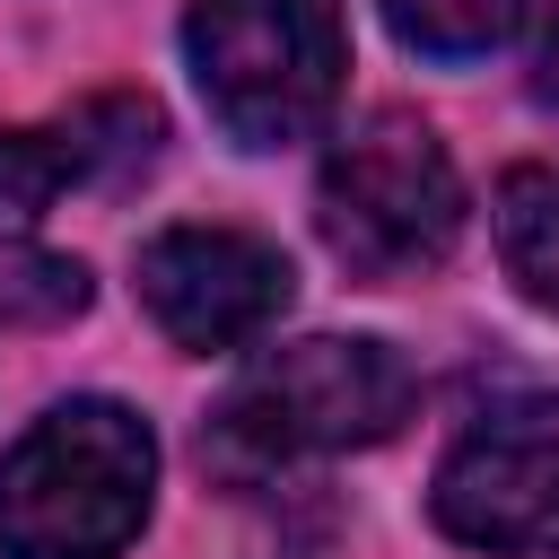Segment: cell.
Returning a JSON list of instances; mask_svg holds the SVG:
<instances>
[{"instance_id":"7","label":"cell","mask_w":559,"mask_h":559,"mask_svg":"<svg viewBox=\"0 0 559 559\" xmlns=\"http://www.w3.org/2000/svg\"><path fill=\"white\" fill-rule=\"evenodd\" d=\"M489 227H498V262L507 280L559 314V166H515L489 201Z\"/></svg>"},{"instance_id":"8","label":"cell","mask_w":559,"mask_h":559,"mask_svg":"<svg viewBox=\"0 0 559 559\" xmlns=\"http://www.w3.org/2000/svg\"><path fill=\"white\" fill-rule=\"evenodd\" d=\"M376 9H384L393 44H411L428 61H480L524 26L533 0H376Z\"/></svg>"},{"instance_id":"6","label":"cell","mask_w":559,"mask_h":559,"mask_svg":"<svg viewBox=\"0 0 559 559\" xmlns=\"http://www.w3.org/2000/svg\"><path fill=\"white\" fill-rule=\"evenodd\" d=\"M288 297H297L288 253L245 227H166L140 245V306L175 349H201V358L245 349L280 323Z\"/></svg>"},{"instance_id":"3","label":"cell","mask_w":559,"mask_h":559,"mask_svg":"<svg viewBox=\"0 0 559 559\" xmlns=\"http://www.w3.org/2000/svg\"><path fill=\"white\" fill-rule=\"evenodd\" d=\"M183 61L236 148H297L332 122L349 44L332 0H192Z\"/></svg>"},{"instance_id":"11","label":"cell","mask_w":559,"mask_h":559,"mask_svg":"<svg viewBox=\"0 0 559 559\" xmlns=\"http://www.w3.org/2000/svg\"><path fill=\"white\" fill-rule=\"evenodd\" d=\"M87 306V271L79 262H26L0 280V314H35V323H61Z\"/></svg>"},{"instance_id":"12","label":"cell","mask_w":559,"mask_h":559,"mask_svg":"<svg viewBox=\"0 0 559 559\" xmlns=\"http://www.w3.org/2000/svg\"><path fill=\"white\" fill-rule=\"evenodd\" d=\"M533 96H542V105H559V9H550L542 44H533Z\"/></svg>"},{"instance_id":"5","label":"cell","mask_w":559,"mask_h":559,"mask_svg":"<svg viewBox=\"0 0 559 559\" xmlns=\"http://www.w3.org/2000/svg\"><path fill=\"white\" fill-rule=\"evenodd\" d=\"M437 524L472 550H559V393L480 411L437 463Z\"/></svg>"},{"instance_id":"1","label":"cell","mask_w":559,"mask_h":559,"mask_svg":"<svg viewBox=\"0 0 559 559\" xmlns=\"http://www.w3.org/2000/svg\"><path fill=\"white\" fill-rule=\"evenodd\" d=\"M157 437L122 402H61L0 454V559H122L148 524Z\"/></svg>"},{"instance_id":"9","label":"cell","mask_w":559,"mask_h":559,"mask_svg":"<svg viewBox=\"0 0 559 559\" xmlns=\"http://www.w3.org/2000/svg\"><path fill=\"white\" fill-rule=\"evenodd\" d=\"M61 131H70L87 183H131V175H148V166H157V140H166V122H157L148 96H87Z\"/></svg>"},{"instance_id":"4","label":"cell","mask_w":559,"mask_h":559,"mask_svg":"<svg viewBox=\"0 0 559 559\" xmlns=\"http://www.w3.org/2000/svg\"><path fill=\"white\" fill-rule=\"evenodd\" d=\"M314 227L358 280H419L463 236V175L419 114H367L323 157Z\"/></svg>"},{"instance_id":"2","label":"cell","mask_w":559,"mask_h":559,"mask_svg":"<svg viewBox=\"0 0 559 559\" xmlns=\"http://www.w3.org/2000/svg\"><path fill=\"white\" fill-rule=\"evenodd\" d=\"M411 419V367L402 349L384 341H341V332H314V341H288V349H262L227 402L210 411L201 428V454L218 472H280L297 454H349V445H376Z\"/></svg>"},{"instance_id":"10","label":"cell","mask_w":559,"mask_h":559,"mask_svg":"<svg viewBox=\"0 0 559 559\" xmlns=\"http://www.w3.org/2000/svg\"><path fill=\"white\" fill-rule=\"evenodd\" d=\"M79 183L87 175H79V148L61 122L52 131H0V236H35L44 210Z\"/></svg>"}]
</instances>
